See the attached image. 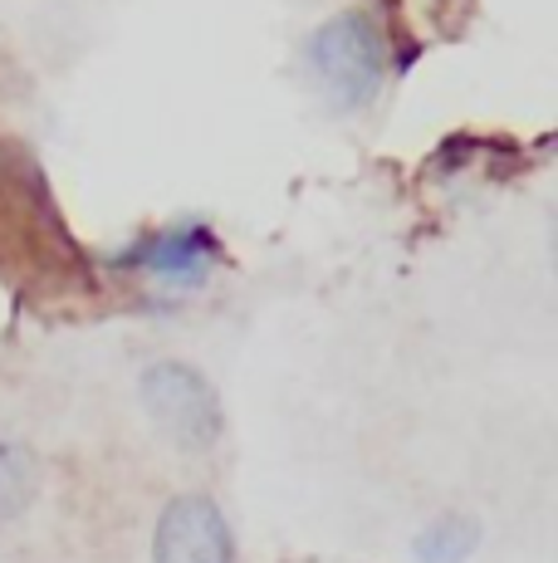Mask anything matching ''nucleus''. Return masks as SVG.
Listing matches in <instances>:
<instances>
[{
	"label": "nucleus",
	"instance_id": "3",
	"mask_svg": "<svg viewBox=\"0 0 558 563\" xmlns=\"http://www.w3.org/2000/svg\"><path fill=\"white\" fill-rule=\"evenodd\" d=\"M137 397L143 411L153 417V427L163 431L171 446L181 451H211L225 431V407L221 393L211 387V377L201 367L181 358H157L137 377Z\"/></svg>",
	"mask_w": 558,
	"mask_h": 563
},
{
	"label": "nucleus",
	"instance_id": "5",
	"mask_svg": "<svg viewBox=\"0 0 558 563\" xmlns=\"http://www.w3.org/2000/svg\"><path fill=\"white\" fill-rule=\"evenodd\" d=\"M480 519L466 510H446L436 519H426L412 539V559L416 563H470V554L480 549Z\"/></svg>",
	"mask_w": 558,
	"mask_h": 563
},
{
	"label": "nucleus",
	"instance_id": "2",
	"mask_svg": "<svg viewBox=\"0 0 558 563\" xmlns=\"http://www.w3.org/2000/svg\"><path fill=\"white\" fill-rule=\"evenodd\" d=\"M109 269L127 279H143V285L163 289V295H197L221 269V235L207 221H171L127 241L123 251H113Z\"/></svg>",
	"mask_w": 558,
	"mask_h": 563
},
{
	"label": "nucleus",
	"instance_id": "1",
	"mask_svg": "<svg viewBox=\"0 0 558 563\" xmlns=\"http://www.w3.org/2000/svg\"><path fill=\"white\" fill-rule=\"evenodd\" d=\"M304 69L334 113H368L392 69L388 30L368 5L338 10L304 40Z\"/></svg>",
	"mask_w": 558,
	"mask_h": 563
},
{
	"label": "nucleus",
	"instance_id": "4",
	"mask_svg": "<svg viewBox=\"0 0 558 563\" xmlns=\"http://www.w3.org/2000/svg\"><path fill=\"white\" fill-rule=\"evenodd\" d=\"M153 563H235L231 519L211 495H171L153 529Z\"/></svg>",
	"mask_w": 558,
	"mask_h": 563
},
{
	"label": "nucleus",
	"instance_id": "6",
	"mask_svg": "<svg viewBox=\"0 0 558 563\" xmlns=\"http://www.w3.org/2000/svg\"><path fill=\"white\" fill-rule=\"evenodd\" d=\"M40 495V461L25 441L0 437V519H20Z\"/></svg>",
	"mask_w": 558,
	"mask_h": 563
}]
</instances>
